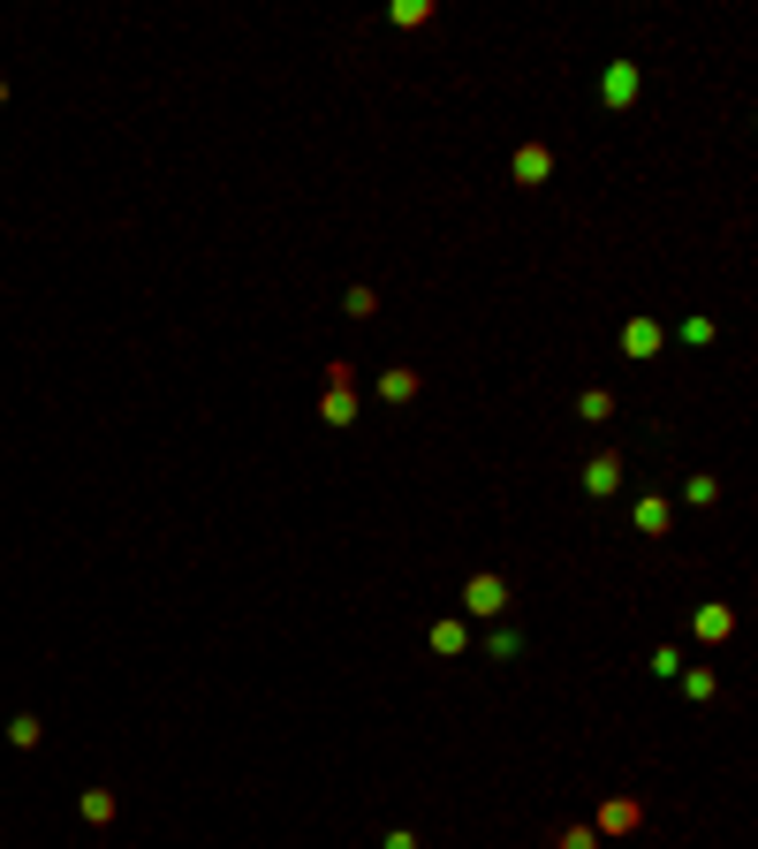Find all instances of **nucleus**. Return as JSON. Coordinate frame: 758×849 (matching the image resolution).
<instances>
[{"label":"nucleus","mask_w":758,"mask_h":849,"mask_svg":"<svg viewBox=\"0 0 758 849\" xmlns=\"http://www.w3.org/2000/svg\"><path fill=\"white\" fill-rule=\"evenodd\" d=\"M600 827H606V835H629V827H637V804H629V797L600 804Z\"/></svg>","instance_id":"9d476101"},{"label":"nucleus","mask_w":758,"mask_h":849,"mask_svg":"<svg viewBox=\"0 0 758 849\" xmlns=\"http://www.w3.org/2000/svg\"><path fill=\"white\" fill-rule=\"evenodd\" d=\"M554 842H562V849H600V827H562Z\"/></svg>","instance_id":"6ab92c4d"},{"label":"nucleus","mask_w":758,"mask_h":849,"mask_svg":"<svg viewBox=\"0 0 758 849\" xmlns=\"http://www.w3.org/2000/svg\"><path fill=\"white\" fill-rule=\"evenodd\" d=\"M690 630H698L706 645H721V638L736 630V615H729V607H698V615H690Z\"/></svg>","instance_id":"423d86ee"},{"label":"nucleus","mask_w":758,"mask_h":849,"mask_svg":"<svg viewBox=\"0 0 758 849\" xmlns=\"http://www.w3.org/2000/svg\"><path fill=\"white\" fill-rule=\"evenodd\" d=\"M614 486H622V456H592V463H585V494L600 501V494H614Z\"/></svg>","instance_id":"39448f33"},{"label":"nucleus","mask_w":758,"mask_h":849,"mask_svg":"<svg viewBox=\"0 0 758 849\" xmlns=\"http://www.w3.org/2000/svg\"><path fill=\"white\" fill-rule=\"evenodd\" d=\"M546 174H554V153H546V145H524V153H516V182H524V190H539Z\"/></svg>","instance_id":"20e7f679"},{"label":"nucleus","mask_w":758,"mask_h":849,"mask_svg":"<svg viewBox=\"0 0 758 849\" xmlns=\"http://www.w3.org/2000/svg\"><path fill=\"white\" fill-rule=\"evenodd\" d=\"M38 736H46L38 713H15V720H8V743H15V751H38Z\"/></svg>","instance_id":"ddd939ff"},{"label":"nucleus","mask_w":758,"mask_h":849,"mask_svg":"<svg viewBox=\"0 0 758 849\" xmlns=\"http://www.w3.org/2000/svg\"><path fill=\"white\" fill-rule=\"evenodd\" d=\"M713 690H721V682H713V668H690V676H683V698H690V705H706Z\"/></svg>","instance_id":"2eb2a0df"},{"label":"nucleus","mask_w":758,"mask_h":849,"mask_svg":"<svg viewBox=\"0 0 758 849\" xmlns=\"http://www.w3.org/2000/svg\"><path fill=\"white\" fill-rule=\"evenodd\" d=\"M0 107H8V76H0Z\"/></svg>","instance_id":"412c9836"},{"label":"nucleus","mask_w":758,"mask_h":849,"mask_svg":"<svg viewBox=\"0 0 758 849\" xmlns=\"http://www.w3.org/2000/svg\"><path fill=\"white\" fill-rule=\"evenodd\" d=\"M380 849H418V835H410V827H387V842Z\"/></svg>","instance_id":"aec40b11"},{"label":"nucleus","mask_w":758,"mask_h":849,"mask_svg":"<svg viewBox=\"0 0 758 849\" xmlns=\"http://www.w3.org/2000/svg\"><path fill=\"white\" fill-rule=\"evenodd\" d=\"M652 349H660V327H652V319H629V327H622V356H652Z\"/></svg>","instance_id":"0eeeda50"},{"label":"nucleus","mask_w":758,"mask_h":849,"mask_svg":"<svg viewBox=\"0 0 758 849\" xmlns=\"http://www.w3.org/2000/svg\"><path fill=\"white\" fill-rule=\"evenodd\" d=\"M341 312H349V319H372V312H380V296H372V289H349V296H341Z\"/></svg>","instance_id":"a211bd4d"},{"label":"nucleus","mask_w":758,"mask_h":849,"mask_svg":"<svg viewBox=\"0 0 758 849\" xmlns=\"http://www.w3.org/2000/svg\"><path fill=\"white\" fill-rule=\"evenodd\" d=\"M637 92H645V69H637V61H606V76H600V107L606 114H629Z\"/></svg>","instance_id":"f257e3e1"},{"label":"nucleus","mask_w":758,"mask_h":849,"mask_svg":"<svg viewBox=\"0 0 758 849\" xmlns=\"http://www.w3.org/2000/svg\"><path fill=\"white\" fill-rule=\"evenodd\" d=\"M76 812H84V827H107V820H115V789H84Z\"/></svg>","instance_id":"6e6552de"},{"label":"nucleus","mask_w":758,"mask_h":849,"mask_svg":"<svg viewBox=\"0 0 758 849\" xmlns=\"http://www.w3.org/2000/svg\"><path fill=\"white\" fill-rule=\"evenodd\" d=\"M683 501H690V509H713L721 486H713V478H683Z\"/></svg>","instance_id":"f3484780"},{"label":"nucleus","mask_w":758,"mask_h":849,"mask_svg":"<svg viewBox=\"0 0 758 849\" xmlns=\"http://www.w3.org/2000/svg\"><path fill=\"white\" fill-rule=\"evenodd\" d=\"M577 417L606 425V417H614V395H606V387H585V395H577Z\"/></svg>","instance_id":"9b49d317"},{"label":"nucleus","mask_w":758,"mask_h":849,"mask_svg":"<svg viewBox=\"0 0 758 849\" xmlns=\"http://www.w3.org/2000/svg\"><path fill=\"white\" fill-rule=\"evenodd\" d=\"M629 523H637V531H645V538H660V531H667V523H675V509H667V501H660V494H637V501H629Z\"/></svg>","instance_id":"7ed1b4c3"},{"label":"nucleus","mask_w":758,"mask_h":849,"mask_svg":"<svg viewBox=\"0 0 758 849\" xmlns=\"http://www.w3.org/2000/svg\"><path fill=\"white\" fill-rule=\"evenodd\" d=\"M380 395H387V402H410V395H418V372H387Z\"/></svg>","instance_id":"dca6fc26"},{"label":"nucleus","mask_w":758,"mask_h":849,"mask_svg":"<svg viewBox=\"0 0 758 849\" xmlns=\"http://www.w3.org/2000/svg\"><path fill=\"white\" fill-rule=\"evenodd\" d=\"M485 653H493V660H516V653H524V630H508V622H501V630L485 638Z\"/></svg>","instance_id":"4468645a"},{"label":"nucleus","mask_w":758,"mask_h":849,"mask_svg":"<svg viewBox=\"0 0 758 849\" xmlns=\"http://www.w3.org/2000/svg\"><path fill=\"white\" fill-rule=\"evenodd\" d=\"M318 417H326V425H357V395H341V387H326V402H318Z\"/></svg>","instance_id":"1a4fd4ad"},{"label":"nucleus","mask_w":758,"mask_h":849,"mask_svg":"<svg viewBox=\"0 0 758 849\" xmlns=\"http://www.w3.org/2000/svg\"><path fill=\"white\" fill-rule=\"evenodd\" d=\"M462 645H470V630H462V622H433V653H441V660H455Z\"/></svg>","instance_id":"f8f14e48"},{"label":"nucleus","mask_w":758,"mask_h":849,"mask_svg":"<svg viewBox=\"0 0 758 849\" xmlns=\"http://www.w3.org/2000/svg\"><path fill=\"white\" fill-rule=\"evenodd\" d=\"M462 607H470V615H485V622H493V615H508V577L478 569V577L462 584Z\"/></svg>","instance_id":"f03ea898"}]
</instances>
